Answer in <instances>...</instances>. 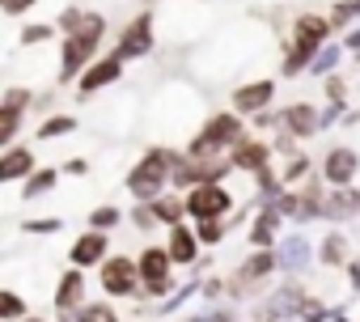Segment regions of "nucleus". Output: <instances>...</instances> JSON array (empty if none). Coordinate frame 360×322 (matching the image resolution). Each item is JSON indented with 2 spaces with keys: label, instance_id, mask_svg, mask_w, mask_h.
Listing matches in <instances>:
<instances>
[{
  "label": "nucleus",
  "instance_id": "nucleus-18",
  "mask_svg": "<svg viewBox=\"0 0 360 322\" xmlns=\"http://www.w3.org/2000/svg\"><path fill=\"white\" fill-rule=\"evenodd\" d=\"M26 5H30V0H5V9H9V13H18V9H26Z\"/></svg>",
  "mask_w": 360,
  "mask_h": 322
},
{
  "label": "nucleus",
  "instance_id": "nucleus-5",
  "mask_svg": "<svg viewBox=\"0 0 360 322\" xmlns=\"http://www.w3.org/2000/svg\"><path fill=\"white\" fill-rule=\"evenodd\" d=\"M225 208H229V200H225L221 187H200V191H191V212H195V217H217V212H225Z\"/></svg>",
  "mask_w": 360,
  "mask_h": 322
},
{
  "label": "nucleus",
  "instance_id": "nucleus-13",
  "mask_svg": "<svg viewBox=\"0 0 360 322\" xmlns=\"http://www.w3.org/2000/svg\"><path fill=\"white\" fill-rule=\"evenodd\" d=\"M77 292H81V280H77V276H64V284H60V305L68 309V305L77 301Z\"/></svg>",
  "mask_w": 360,
  "mask_h": 322
},
{
  "label": "nucleus",
  "instance_id": "nucleus-14",
  "mask_svg": "<svg viewBox=\"0 0 360 322\" xmlns=\"http://www.w3.org/2000/svg\"><path fill=\"white\" fill-rule=\"evenodd\" d=\"M174 259H191V238L187 233H174Z\"/></svg>",
  "mask_w": 360,
  "mask_h": 322
},
{
  "label": "nucleus",
  "instance_id": "nucleus-3",
  "mask_svg": "<svg viewBox=\"0 0 360 322\" xmlns=\"http://www.w3.org/2000/svg\"><path fill=\"white\" fill-rule=\"evenodd\" d=\"M165 267H169V250H144V259H140V276L148 280L153 292L165 288Z\"/></svg>",
  "mask_w": 360,
  "mask_h": 322
},
{
  "label": "nucleus",
  "instance_id": "nucleus-4",
  "mask_svg": "<svg viewBox=\"0 0 360 322\" xmlns=\"http://www.w3.org/2000/svg\"><path fill=\"white\" fill-rule=\"evenodd\" d=\"M102 284H106L110 292H127V288L136 284V263H127V259H110V263L102 267Z\"/></svg>",
  "mask_w": 360,
  "mask_h": 322
},
{
  "label": "nucleus",
  "instance_id": "nucleus-17",
  "mask_svg": "<svg viewBox=\"0 0 360 322\" xmlns=\"http://www.w3.org/2000/svg\"><path fill=\"white\" fill-rule=\"evenodd\" d=\"M115 221V212L110 208H102V212H94V225H110Z\"/></svg>",
  "mask_w": 360,
  "mask_h": 322
},
{
  "label": "nucleus",
  "instance_id": "nucleus-10",
  "mask_svg": "<svg viewBox=\"0 0 360 322\" xmlns=\"http://www.w3.org/2000/svg\"><path fill=\"white\" fill-rule=\"evenodd\" d=\"M284 123H288L292 131H314V110H309V106H292V110L284 115Z\"/></svg>",
  "mask_w": 360,
  "mask_h": 322
},
{
  "label": "nucleus",
  "instance_id": "nucleus-11",
  "mask_svg": "<svg viewBox=\"0 0 360 322\" xmlns=\"http://www.w3.org/2000/svg\"><path fill=\"white\" fill-rule=\"evenodd\" d=\"M26 170H30V153H26V148H13L9 161H5V179H18V174H26Z\"/></svg>",
  "mask_w": 360,
  "mask_h": 322
},
{
  "label": "nucleus",
  "instance_id": "nucleus-7",
  "mask_svg": "<svg viewBox=\"0 0 360 322\" xmlns=\"http://www.w3.org/2000/svg\"><path fill=\"white\" fill-rule=\"evenodd\" d=\"M352 170H356V157H352L347 148H335V153L326 157V174H330L335 183H347V179H352Z\"/></svg>",
  "mask_w": 360,
  "mask_h": 322
},
{
  "label": "nucleus",
  "instance_id": "nucleus-1",
  "mask_svg": "<svg viewBox=\"0 0 360 322\" xmlns=\"http://www.w3.org/2000/svg\"><path fill=\"white\" fill-rule=\"evenodd\" d=\"M169 161H174V157H169ZM169 161H165V153H148L140 166L131 170V191H136L140 200H153V195H157L165 170H169Z\"/></svg>",
  "mask_w": 360,
  "mask_h": 322
},
{
  "label": "nucleus",
  "instance_id": "nucleus-8",
  "mask_svg": "<svg viewBox=\"0 0 360 322\" xmlns=\"http://www.w3.org/2000/svg\"><path fill=\"white\" fill-rule=\"evenodd\" d=\"M102 250H106V238L102 233H89V238H81L72 246V263H94V259H102Z\"/></svg>",
  "mask_w": 360,
  "mask_h": 322
},
{
  "label": "nucleus",
  "instance_id": "nucleus-2",
  "mask_svg": "<svg viewBox=\"0 0 360 322\" xmlns=\"http://www.w3.org/2000/svg\"><path fill=\"white\" fill-rule=\"evenodd\" d=\"M225 140H242V127H238V119H229V115L212 119L208 131L191 144V153H208V148H217V144H225Z\"/></svg>",
  "mask_w": 360,
  "mask_h": 322
},
{
  "label": "nucleus",
  "instance_id": "nucleus-12",
  "mask_svg": "<svg viewBox=\"0 0 360 322\" xmlns=\"http://www.w3.org/2000/svg\"><path fill=\"white\" fill-rule=\"evenodd\" d=\"M115 72H119V64H98V68H94V72L85 77V94H89V89H98V85H106V81H110Z\"/></svg>",
  "mask_w": 360,
  "mask_h": 322
},
{
  "label": "nucleus",
  "instance_id": "nucleus-15",
  "mask_svg": "<svg viewBox=\"0 0 360 322\" xmlns=\"http://www.w3.org/2000/svg\"><path fill=\"white\" fill-rule=\"evenodd\" d=\"M72 127V119H51L47 127H43V136H60V131H68Z\"/></svg>",
  "mask_w": 360,
  "mask_h": 322
},
{
  "label": "nucleus",
  "instance_id": "nucleus-9",
  "mask_svg": "<svg viewBox=\"0 0 360 322\" xmlns=\"http://www.w3.org/2000/svg\"><path fill=\"white\" fill-rule=\"evenodd\" d=\"M263 161H267V148H263V144H242V148H238V166H242V170H259Z\"/></svg>",
  "mask_w": 360,
  "mask_h": 322
},
{
  "label": "nucleus",
  "instance_id": "nucleus-16",
  "mask_svg": "<svg viewBox=\"0 0 360 322\" xmlns=\"http://www.w3.org/2000/svg\"><path fill=\"white\" fill-rule=\"evenodd\" d=\"M200 238H204V242H217V238H221V225H217V221L200 225Z\"/></svg>",
  "mask_w": 360,
  "mask_h": 322
},
{
  "label": "nucleus",
  "instance_id": "nucleus-6",
  "mask_svg": "<svg viewBox=\"0 0 360 322\" xmlns=\"http://www.w3.org/2000/svg\"><path fill=\"white\" fill-rule=\"evenodd\" d=\"M276 89H271V81H259V85H246V89H238L233 94V102H238V110H259L267 98H271Z\"/></svg>",
  "mask_w": 360,
  "mask_h": 322
}]
</instances>
